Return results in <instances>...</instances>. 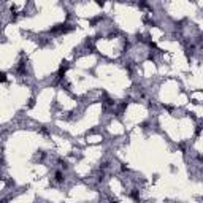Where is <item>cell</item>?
Listing matches in <instances>:
<instances>
[{
  "mask_svg": "<svg viewBox=\"0 0 203 203\" xmlns=\"http://www.w3.org/2000/svg\"><path fill=\"white\" fill-rule=\"evenodd\" d=\"M56 181H59V182H60V181H64V175H62L60 171H57V173H56Z\"/></svg>",
  "mask_w": 203,
  "mask_h": 203,
  "instance_id": "6da1fadb",
  "label": "cell"
},
{
  "mask_svg": "<svg viewBox=\"0 0 203 203\" xmlns=\"http://www.w3.org/2000/svg\"><path fill=\"white\" fill-rule=\"evenodd\" d=\"M5 76H6V75H5L3 71H0V83H3V81L6 80V78H5Z\"/></svg>",
  "mask_w": 203,
  "mask_h": 203,
  "instance_id": "7a4b0ae2",
  "label": "cell"
}]
</instances>
